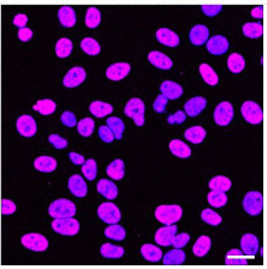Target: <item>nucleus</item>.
<instances>
[{"instance_id":"obj_27","label":"nucleus","mask_w":267,"mask_h":269,"mask_svg":"<svg viewBox=\"0 0 267 269\" xmlns=\"http://www.w3.org/2000/svg\"><path fill=\"white\" fill-rule=\"evenodd\" d=\"M186 260V253L183 252L181 248H175V250H171L164 256L163 263L166 266L170 265H182Z\"/></svg>"},{"instance_id":"obj_9","label":"nucleus","mask_w":267,"mask_h":269,"mask_svg":"<svg viewBox=\"0 0 267 269\" xmlns=\"http://www.w3.org/2000/svg\"><path fill=\"white\" fill-rule=\"evenodd\" d=\"M97 215L104 223L106 224H117L121 220V212L113 203H102L97 208Z\"/></svg>"},{"instance_id":"obj_16","label":"nucleus","mask_w":267,"mask_h":269,"mask_svg":"<svg viewBox=\"0 0 267 269\" xmlns=\"http://www.w3.org/2000/svg\"><path fill=\"white\" fill-rule=\"evenodd\" d=\"M240 246L243 253L249 257H254L259 251V240L253 233H245L240 240Z\"/></svg>"},{"instance_id":"obj_48","label":"nucleus","mask_w":267,"mask_h":269,"mask_svg":"<svg viewBox=\"0 0 267 269\" xmlns=\"http://www.w3.org/2000/svg\"><path fill=\"white\" fill-rule=\"evenodd\" d=\"M188 241H190V235L188 233H180V235L174 236L171 245L175 248H182L187 245Z\"/></svg>"},{"instance_id":"obj_49","label":"nucleus","mask_w":267,"mask_h":269,"mask_svg":"<svg viewBox=\"0 0 267 269\" xmlns=\"http://www.w3.org/2000/svg\"><path fill=\"white\" fill-rule=\"evenodd\" d=\"M49 143L55 148V149H65L68 147L67 139L62 138L58 134H51L48 138Z\"/></svg>"},{"instance_id":"obj_29","label":"nucleus","mask_w":267,"mask_h":269,"mask_svg":"<svg viewBox=\"0 0 267 269\" xmlns=\"http://www.w3.org/2000/svg\"><path fill=\"white\" fill-rule=\"evenodd\" d=\"M106 172L112 180L115 181L122 180L123 176H125V162L121 159L113 160V161L107 166Z\"/></svg>"},{"instance_id":"obj_6","label":"nucleus","mask_w":267,"mask_h":269,"mask_svg":"<svg viewBox=\"0 0 267 269\" xmlns=\"http://www.w3.org/2000/svg\"><path fill=\"white\" fill-rule=\"evenodd\" d=\"M243 207L249 215H259L263 212L264 198L260 192H249L244 197Z\"/></svg>"},{"instance_id":"obj_21","label":"nucleus","mask_w":267,"mask_h":269,"mask_svg":"<svg viewBox=\"0 0 267 269\" xmlns=\"http://www.w3.org/2000/svg\"><path fill=\"white\" fill-rule=\"evenodd\" d=\"M148 60H149L154 67L159 68V69L169 70L173 68V60H171L168 55L161 53V52L158 51L150 52V53L148 54Z\"/></svg>"},{"instance_id":"obj_23","label":"nucleus","mask_w":267,"mask_h":269,"mask_svg":"<svg viewBox=\"0 0 267 269\" xmlns=\"http://www.w3.org/2000/svg\"><path fill=\"white\" fill-rule=\"evenodd\" d=\"M97 192L107 199H115L118 194L117 186L110 180H100L97 183Z\"/></svg>"},{"instance_id":"obj_53","label":"nucleus","mask_w":267,"mask_h":269,"mask_svg":"<svg viewBox=\"0 0 267 269\" xmlns=\"http://www.w3.org/2000/svg\"><path fill=\"white\" fill-rule=\"evenodd\" d=\"M186 113L182 112V111H178L175 115H171L168 117V122L170 124H182L183 122L186 120Z\"/></svg>"},{"instance_id":"obj_10","label":"nucleus","mask_w":267,"mask_h":269,"mask_svg":"<svg viewBox=\"0 0 267 269\" xmlns=\"http://www.w3.org/2000/svg\"><path fill=\"white\" fill-rule=\"evenodd\" d=\"M16 129L22 137L31 138L37 132V123L34 117L29 115H20L16 120Z\"/></svg>"},{"instance_id":"obj_4","label":"nucleus","mask_w":267,"mask_h":269,"mask_svg":"<svg viewBox=\"0 0 267 269\" xmlns=\"http://www.w3.org/2000/svg\"><path fill=\"white\" fill-rule=\"evenodd\" d=\"M144 111L145 105L140 99H132L127 102L125 107V115L132 118L138 127L144 124Z\"/></svg>"},{"instance_id":"obj_54","label":"nucleus","mask_w":267,"mask_h":269,"mask_svg":"<svg viewBox=\"0 0 267 269\" xmlns=\"http://www.w3.org/2000/svg\"><path fill=\"white\" fill-rule=\"evenodd\" d=\"M166 104H168V99H166L165 96H163V95H160V96H158L157 99H155L153 108H154V111H157L158 113H164L166 111Z\"/></svg>"},{"instance_id":"obj_24","label":"nucleus","mask_w":267,"mask_h":269,"mask_svg":"<svg viewBox=\"0 0 267 269\" xmlns=\"http://www.w3.org/2000/svg\"><path fill=\"white\" fill-rule=\"evenodd\" d=\"M34 166L40 172H53L57 168V160L51 156H39L35 160Z\"/></svg>"},{"instance_id":"obj_35","label":"nucleus","mask_w":267,"mask_h":269,"mask_svg":"<svg viewBox=\"0 0 267 269\" xmlns=\"http://www.w3.org/2000/svg\"><path fill=\"white\" fill-rule=\"evenodd\" d=\"M228 68L231 73L238 74V73L243 72L245 68V59L243 55L238 53H231L228 58Z\"/></svg>"},{"instance_id":"obj_45","label":"nucleus","mask_w":267,"mask_h":269,"mask_svg":"<svg viewBox=\"0 0 267 269\" xmlns=\"http://www.w3.org/2000/svg\"><path fill=\"white\" fill-rule=\"evenodd\" d=\"M82 172L84 175V177L87 180L92 181L96 178V173H97V165L96 161L94 159H89L87 161H84L82 166Z\"/></svg>"},{"instance_id":"obj_12","label":"nucleus","mask_w":267,"mask_h":269,"mask_svg":"<svg viewBox=\"0 0 267 269\" xmlns=\"http://www.w3.org/2000/svg\"><path fill=\"white\" fill-rule=\"evenodd\" d=\"M176 231H178V226L174 225V224L160 228L157 231V233H155V242L158 245L164 246V247H168L173 242V238L176 235Z\"/></svg>"},{"instance_id":"obj_28","label":"nucleus","mask_w":267,"mask_h":269,"mask_svg":"<svg viewBox=\"0 0 267 269\" xmlns=\"http://www.w3.org/2000/svg\"><path fill=\"white\" fill-rule=\"evenodd\" d=\"M211 246H212V240L208 236H201L193 245L192 251L197 257H205L210 252Z\"/></svg>"},{"instance_id":"obj_46","label":"nucleus","mask_w":267,"mask_h":269,"mask_svg":"<svg viewBox=\"0 0 267 269\" xmlns=\"http://www.w3.org/2000/svg\"><path fill=\"white\" fill-rule=\"evenodd\" d=\"M208 203L212 205L213 208H222L226 204V194L224 192H214V191H211V193L207 197Z\"/></svg>"},{"instance_id":"obj_38","label":"nucleus","mask_w":267,"mask_h":269,"mask_svg":"<svg viewBox=\"0 0 267 269\" xmlns=\"http://www.w3.org/2000/svg\"><path fill=\"white\" fill-rule=\"evenodd\" d=\"M243 32L249 38H259L263 37L264 27L259 22H248L243 26Z\"/></svg>"},{"instance_id":"obj_44","label":"nucleus","mask_w":267,"mask_h":269,"mask_svg":"<svg viewBox=\"0 0 267 269\" xmlns=\"http://www.w3.org/2000/svg\"><path fill=\"white\" fill-rule=\"evenodd\" d=\"M77 127H78V132H79V134L83 135V137L88 138L92 134V132H94L95 122L94 119H91V118L87 117L84 118V119L80 120L79 123H77Z\"/></svg>"},{"instance_id":"obj_59","label":"nucleus","mask_w":267,"mask_h":269,"mask_svg":"<svg viewBox=\"0 0 267 269\" xmlns=\"http://www.w3.org/2000/svg\"><path fill=\"white\" fill-rule=\"evenodd\" d=\"M251 16L255 17V19H263L264 16V7L263 6H256L251 10Z\"/></svg>"},{"instance_id":"obj_52","label":"nucleus","mask_w":267,"mask_h":269,"mask_svg":"<svg viewBox=\"0 0 267 269\" xmlns=\"http://www.w3.org/2000/svg\"><path fill=\"white\" fill-rule=\"evenodd\" d=\"M99 137L105 143H111L115 139V135H113V133L111 132V129L107 125H102V127L99 128Z\"/></svg>"},{"instance_id":"obj_13","label":"nucleus","mask_w":267,"mask_h":269,"mask_svg":"<svg viewBox=\"0 0 267 269\" xmlns=\"http://www.w3.org/2000/svg\"><path fill=\"white\" fill-rule=\"evenodd\" d=\"M131 72V65L127 63H116V64L110 65L106 70V77L113 81H120L125 79Z\"/></svg>"},{"instance_id":"obj_34","label":"nucleus","mask_w":267,"mask_h":269,"mask_svg":"<svg viewBox=\"0 0 267 269\" xmlns=\"http://www.w3.org/2000/svg\"><path fill=\"white\" fill-rule=\"evenodd\" d=\"M210 188L214 192H224L230 190L231 187V181L228 177H224V176H216L212 180L210 181Z\"/></svg>"},{"instance_id":"obj_22","label":"nucleus","mask_w":267,"mask_h":269,"mask_svg":"<svg viewBox=\"0 0 267 269\" xmlns=\"http://www.w3.org/2000/svg\"><path fill=\"white\" fill-rule=\"evenodd\" d=\"M58 19L64 27H73L77 24V15L73 7L62 6L58 10Z\"/></svg>"},{"instance_id":"obj_19","label":"nucleus","mask_w":267,"mask_h":269,"mask_svg":"<svg viewBox=\"0 0 267 269\" xmlns=\"http://www.w3.org/2000/svg\"><path fill=\"white\" fill-rule=\"evenodd\" d=\"M161 95L165 96L168 100H178V97L182 96V86H180L176 82L170 81V80H166L163 84L160 85Z\"/></svg>"},{"instance_id":"obj_41","label":"nucleus","mask_w":267,"mask_h":269,"mask_svg":"<svg viewBox=\"0 0 267 269\" xmlns=\"http://www.w3.org/2000/svg\"><path fill=\"white\" fill-rule=\"evenodd\" d=\"M80 47H82V49L85 53L89 55H96L101 51V47H100L99 42L96 39L91 38V37H87V38L83 39L82 43H80Z\"/></svg>"},{"instance_id":"obj_32","label":"nucleus","mask_w":267,"mask_h":269,"mask_svg":"<svg viewBox=\"0 0 267 269\" xmlns=\"http://www.w3.org/2000/svg\"><path fill=\"white\" fill-rule=\"evenodd\" d=\"M101 252L102 257L105 258H111V260H117V258H121L123 255H125V250L123 247H120V246H115L112 243H104L101 246Z\"/></svg>"},{"instance_id":"obj_55","label":"nucleus","mask_w":267,"mask_h":269,"mask_svg":"<svg viewBox=\"0 0 267 269\" xmlns=\"http://www.w3.org/2000/svg\"><path fill=\"white\" fill-rule=\"evenodd\" d=\"M202 12L207 16L213 17L216 16L218 12L222 11V5H202Z\"/></svg>"},{"instance_id":"obj_15","label":"nucleus","mask_w":267,"mask_h":269,"mask_svg":"<svg viewBox=\"0 0 267 269\" xmlns=\"http://www.w3.org/2000/svg\"><path fill=\"white\" fill-rule=\"evenodd\" d=\"M229 48L228 39L224 36H214L207 41V49L211 54L222 55Z\"/></svg>"},{"instance_id":"obj_14","label":"nucleus","mask_w":267,"mask_h":269,"mask_svg":"<svg viewBox=\"0 0 267 269\" xmlns=\"http://www.w3.org/2000/svg\"><path fill=\"white\" fill-rule=\"evenodd\" d=\"M68 188L70 193L78 198H83L88 193V186L85 183L84 178L80 175H73L68 181Z\"/></svg>"},{"instance_id":"obj_20","label":"nucleus","mask_w":267,"mask_h":269,"mask_svg":"<svg viewBox=\"0 0 267 269\" xmlns=\"http://www.w3.org/2000/svg\"><path fill=\"white\" fill-rule=\"evenodd\" d=\"M157 38L161 44L166 47H178L180 43V37L169 29H159L157 31Z\"/></svg>"},{"instance_id":"obj_26","label":"nucleus","mask_w":267,"mask_h":269,"mask_svg":"<svg viewBox=\"0 0 267 269\" xmlns=\"http://www.w3.org/2000/svg\"><path fill=\"white\" fill-rule=\"evenodd\" d=\"M140 253H142L143 258L147 260L148 262H159L163 257V252H161L160 248L154 245H150V243L143 246L140 248Z\"/></svg>"},{"instance_id":"obj_30","label":"nucleus","mask_w":267,"mask_h":269,"mask_svg":"<svg viewBox=\"0 0 267 269\" xmlns=\"http://www.w3.org/2000/svg\"><path fill=\"white\" fill-rule=\"evenodd\" d=\"M90 112L97 118H104L106 115H111L113 111V107L111 106L110 104H106V102L102 101H94L91 102V105L89 106Z\"/></svg>"},{"instance_id":"obj_40","label":"nucleus","mask_w":267,"mask_h":269,"mask_svg":"<svg viewBox=\"0 0 267 269\" xmlns=\"http://www.w3.org/2000/svg\"><path fill=\"white\" fill-rule=\"evenodd\" d=\"M200 73L202 75L203 80L207 82L211 86H214V85L218 84V75L216 74V72L212 69V67H210L208 64L203 63V64L200 65Z\"/></svg>"},{"instance_id":"obj_43","label":"nucleus","mask_w":267,"mask_h":269,"mask_svg":"<svg viewBox=\"0 0 267 269\" xmlns=\"http://www.w3.org/2000/svg\"><path fill=\"white\" fill-rule=\"evenodd\" d=\"M105 236L108 238H112V240L122 241L126 237V230L121 225L112 224V225L105 229Z\"/></svg>"},{"instance_id":"obj_3","label":"nucleus","mask_w":267,"mask_h":269,"mask_svg":"<svg viewBox=\"0 0 267 269\" xmlns=\"http://www.w3.org/2000/svg\"><path fill=\"white\" fill-rule=\"evenodd\" d=\"M52 229L59 235L74 236L79 232L80 224L74 218L54 219L53 223H52Z\"/></svg>"},{"instance_id":"obj_36","label":"nucleus","mask_w":267,"mask_h":269,"mask_svg":"<svg viewBox=\"0 0 267 269\" xmlns=\"http://www.w3.org/2000/svg\"><path fill=\"white\" fill-rule=\"evenodd\" d=\"M101 22V12L96 7H89L85 15V25L89 29H96Z\"/></svg>"},{"instance_id":"obj_58","label":"nucleus","mask_w":267,"mask_h":269,"mask_svg":"<svg viewBox=\"0 0 267 269\" xmlns=\"http://www.w3.org/2000/svg\"><path fill=\"white\" fill-rule=\"evenodd\" d=\"M69 159L70 161H72L74 165H83L84 163V156L80 154H78V153H69Z\"/></svg>"},{"instance_id":"obj_2","label":"nucleus","mask_w":267,"mask_h":269,"mask_svg":"<svg viewBox=\"0 0 267 269\" xmlns=\"http://www.w3.org/2000/svg\"><path fill=\"white\" fill-rule=\"evenodd\" d=\"M182 216V208L178 204H169L160 205L155 210V218L165 225H171V224L178 223Z\"/></svg>"},{"instance_id":"obj_51","label":"nucleus","mask_w":267,"mask_h":269,"mask_svg":"<svg viewBox=\"0 0 267 269\" xmlns=\"http://www.w3.org/2000/svg\"><path fill=\"white\" fill-rule=\"evenodd\" d=\"M16 212V204L10 199H1V214L11 215Z\"/></svg>"},{"instance_id":"obj_47","label":"nucleus","mask_w":267,"mask_h":269,"mask_svg":"<svg viewBox=\"0 0 267 269\" xmlns=\"http://www.w3.org/2000/svg\"><path fill=\"white\" fill-rule=\"evenodd\" d=\"M201 218H202V220L205 221V223L210 224V225L212 226H217L219 225V224H222V216L212 209L203 210L202 214H201Z\"/></svg>"},{"instance_id":"obj_56","label":"nucleus","mask_w":267,"mask_h":269,"mask_svg":"<svg viewBox=\"0 0 267 269\" xmlns=\"http://www.w3.org/2000/svg\"><path fill=\"white\" fill-rule=\"evenodd\" d=\"M34 36V32L32 30H30L29 27H24V29H20L19 32H17V37H19L20 41L27 42L32 38Z\"/></svg>"},{"instance_id":"obj_33","label":"nucleus","mask_w":267,"mask_h":269,"mask_svg":"<svg viewBox=\"0 0 267 269\" xmlns=\"http://www.w3.org/2000/svg\"><path fill=\"white\" fill-rule=\"evenodd\" d=\"M225 265H228V266H246L248 265V261H246L243 251L233 248V250H230L228 253H226Z\"/></svg>"},{"instance_id":"obj_1","label":"nucleus","mask_w":267,"mask_h":269,"mask_svg":"<svg viewBox=\"0 0 267 269\" xmlns=\"http://www.w3.org/2000/svg\"><path fill=\"white\" fill-rule=\"evenodd\" d=\"M49 215L53 219H63V218H73L77 213V207L74 203L69 199H57L49 205L48 209Z\"/></svg>"},{"instance_id":"obj_39","label":"nucleus","mask_w":267,"mask_h":269,"mask_svg":"<svg viewBox=\"0 0 267 269\" xmlns=\"http://www.w3.org/2000/svg\"><path fill=\"white\" fill-rule=\"evenodd\" d=\"M73 51V42L69 38H60L55 43V54L59 58L69 57Z\"/></svg>"},{"instance_id":"obj_42","label":"nucleus","mask_w":267,"mask_h":269,"mask_svg":"<svg viewBox=\"0 0 267 269\" xmlns=\"http://www.w3.org/2000/svg\"><path fill=\"white\" fill-rule=\"evenodd\" d=\"M55 108H57V105H55L54 101L52 100H40V101L36 102V105L34 106V110L37 111V112L41 113L42 115H49L54 112Z\"/></svg>"},{"instance_id":"obj_31","label":"nucleus","mask_w":267,"mask_h":269,"mask_svg":"<svg viewBox=\"0 0 267 269\" xmlns=\"http://www.w3.org/2000/svg\"><path fill=\"white\" fill-rule=\"evenodd\" d=\"M185 138L191 142L192 144H200L205 140L206 138V130L201 125H196V127L188 128L185 132Z\"/></svg>"},{"instance_id":"obj_8","label":"nucleus","mask_w":267,"mask_h":269,"mask_svg":"<svg viewBox=\"0 0 267 269\" xmlns=\"http://www.w3.org/2000/svg\"><path fill=\"white\" fill-rule=\"evenodd\" d=\"M213 117L218 125H222V127L228 125L234 117V108L231 106L230 102H221L216 107V110H214Z\"/></svg>"},{"instance_id":"obj_5","label":"nucleus","mask_w":267,"mask_h":269,"mask_svg":"<svg viewBox=\"0 0 267 269\" xmlns=\"http://www.w3.org/2000/svg\"><path fill=\"white\" fill-rule=\"evenodd\" d=\"M21 243L27 250L35 251V252H44L48 248V240L44 235L36 232L26 233L22 236Z\"/></svg>"},{"instance_id":"obj_18","label":"nucleus","mask_w":267,"mask_h":269,"mask_svg":"<svg viewBox=\"0 0 267 269\" xmlns=\"http://www.w3.org/2000/svg\"><path fill=\"white\" fill-rule=\"evenodd\" d=\"M208 37H210V30L205 25H196L190 32V41L195 46H202L207 43Z\"/></svg>"},{"instance_id":"obj_50","label":"nucleus","mask_w":267,"mask_h":269,"mask_svg":"<svg viewBox=\"0 0 267 269\" xmlns=\"http://www.w3.org/2000/svg\"><path fill=\"white\" fill-rule=\"evenodd\" d=\"M60 120H62L63 124L67 125V127L72 128L77 125V118H75V115L73 112H70V111L63 112L62 115H60Z\"/></svg>"},{"instance_id":"obj_11","label":"nucleus","mask_w":267,"mask_h":269,"mask_svg":"<svg viewBox=\"0 0 267 269\" xmlns=\"http://www.w3.org/2000/svg\"><path fill=\"white\" fill-rule=\"evenodd\" d=\"M87 79V72L82 67H74L65 74L63 85L65 87H77Z\"/></svg>"},{"instance_id":"obj_7","label":"nucleus","mask_w":267,"mask_h":269,"mask_svg":"<svg viewBox=\"0 0 267 269\" xmlns=\"http://www.w3.org/2000/svg\"><path fill=\"white\" fill-rule=\"evenodd\" d=\"M241 115L245 118L246 122L251 123V124H260L263 122V110L258 104L253 101L244 102L241 106Z\"/></svg>"},{"instance_id":"obj_25","label":"nucleus","mask_w":267,"mask_h":269,"mask_svg":"<svg viewBox=\"0 0 267 269\" xmlns=\"http://www.w3.org/2000/svg\"><path fill=\"white\" fill-rule=\"evenodd\" d=\"M169 148H170V152L173 153L175 156L181 157V159H187L191 155V148L188 145H186L185 143L181 142L178 139L171 140L170 144H169Z\"/></svg>"},{"instance_id":"obj_17","label":"nucleus","mask_w":267,"mask_h":269,"mask_svg":"<svg viewBox=\"0 0 267 269\" xmlns=\"http://www.w3.org/2000/svg\"><path fill=\"white\" fill-rule=\"evenodd\" d=\"M206 105H207V101H206L205 97L202 96H196L193 97V99L188 100L185 104L186 115L196 117V115H198L203 110H205Z\"/></svg>"},{"instance_id":"obj_57","label":"nucleus","mask_w":267,"mask_h":269,"mask_svg":"<svg viewBox=\"0 0 267 269\" xmlns=\"http://www.w3.org/2000/svg\"><path fill=\"white\" fill-rule=\"evenodd\" d=\"M27 21H29V17L26 16L25 14H17L16 16L14 17V25L16 27H19V29H24L25 26H26Z\"/></svg>"},{"instance_id":"obj_37","label":"nucleus","mask_w":267,"mask_h":269,"mask_svg":"<svg viewBox=\"0 0 267 269\" xmlns=\"http://www.w3.org/2000/svg\"><path fill=\"white\" fill-rule=\"evenodd\" d=\"M107 127L110 128L111 132L115 135V139H122L123 130H125V123L121 118L118 117H110L107 118Z\"/></svg>"}]
</instances>
